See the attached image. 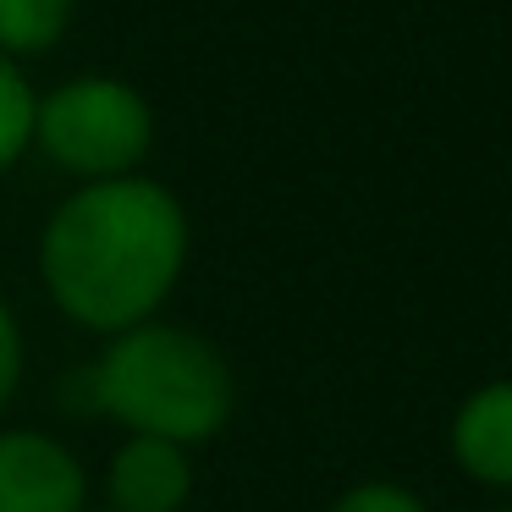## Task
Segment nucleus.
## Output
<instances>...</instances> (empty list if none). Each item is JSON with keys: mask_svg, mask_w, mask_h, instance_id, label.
Segmentation results:
<instances>
[{"mask_svg": "<svg viewBox=\"0 0 512 512\" xmlns=\"http://www.w3.org/2000/svg\"><path fill=\"white\" fill-rule=\"evenodd\" d=\"M34 144L83 182L133 177L155 144V111L127 78L89 72V78L39 94Z\"/></svg>", "mask_w": 512, "mask_h": 512, "instance_id": "3", "label": "nucleus"}, {"mask_svg": "<svg viewBox=\"0 0 512 512\" xmlns=\"http://www.w3.org/2000/svg\"><path fill=\"white\" fill-rule=\"evenodd\" d=\"M17 386H23V331H17V314L0 303V413L12 408Z\"/></svg>", "mask_w": 512, "mask_h": 512, "instance_id": "10", "label": "nucleus"}, {"mask_svg": "<svg viewBox=\"0 0 512 512\" xmlns=\"http://www.w3.org/2000/svg\"><path fill=\"white\" fill-rule=\"evenodd\" d=\"M188 270V210L166 182H83L39 232V281L72 325L122 336L155 320Z\"/></svg>", "mask_w": 512, "mask_h": 512, "instance_id": "1", "label": "nucleus"}, {"mask_svg": "<svg viewBox=\"0 0 512 512\" xmlns=\"http://www.w3.org/2000/svg\"><path fill=\"white\" fill-rule=\"evenodd\" d=\"M331 512H430L408 485H391V479H364V485L342 490L331 501Z\"/></svg>", "mask_w": 512, "mask_h": 512, "instance_id": "9", "label": "nucleus"}, {"mask_svg": "<svg viewBox=\"0 0 512 512\" xmlns=\"http://www.w3.org/2000/svg\"><path fill=\"white\" fill-rule=\"evenodd\" d=\"M496 512H512V507H496Z\"/></svg>", "mask_w": 512, "mask_h": 512, "instance_id": "11", "label": "nucleus"}, {"mask_svg": "<svg viewBox=\"0 0 512 512\" xmlns=\"http://www.w3.org/2000/svg\"><path fill=\"white\" fill-rule=\"evenodd\" d=\"M111 512H182L193 496L188 446L155 441V435H127L105 474Z\"/></svg>", "mask_w": 512, "mask_h": 512, "instance_id": "5", "label": "nucleus"}, {"mask_svg": "<svg viewBox=\"0 0 512 512\" xmlns=\"http://www.w3.org/2000/svg\"><path fill=\"white\" fill-rule=\"evenodd\" d=\"M94 402L127 435H155L193 452L226 430L237 408V380L210 336L144 320L105 342L94 364Z\"/></svg>", "mask_w": 512, "mask_h": 512, "instance_id": "2", "label": "nucleus"}, {"mask_svg": "<svg viewBox=\"0 0 512 512\" xmlns=\"http://www.w3.org/2000/svg\"><path fill=\"white\" fill-rule=\"evenodd\" d=\"M34 83L23 78V67L17 61L0 56V177L17 166V160L28 155V144H34Z\"/></svg>", "mask_w": 512, "mask_h": 512, "instance_id": "8", "label": "nucleus"}, {"mask_svg": "<svg viewBox=\"0 0 512 512\" xmlns=\"http://www.w3.org/2000/svg\"><path fill=\"white\" fill-rule=\"evenodd\" d=\"M446 441L474 485L512 490V380H490V386L468 391L463 408L452 413Z\"/></svg>", "mask_w": 512, "mask_h": 512, "instance_id": "6", "label": "nucleus"}, {"mask_svg": "<svg viewBox=\"0 0 512 512\" xmlns=\"http://www.w3.org/2000/svg\"><path fill=\"white\" fill-rule=\"evenodd\" d=\"M72 23V0H0V56L23 61L61 45Z\"/></svg>", "mask_w": 512, "mask_h": 512, "instance_id": "7", "label": "nucleus"}, {"mask_svg": "<svg viewBox=\"0 0 512 512\" xmlns=\"http://www.w3.org/2000/svg\"><path fill=\"white\" fill-rule=\"evenodd\" d=\"M0 512H89V474L45 430H0Z\"/></svg>", "mask_w": 512, "mask_h": 512, "instance_id": "4", "label": "nucleus"}]
</instances>
